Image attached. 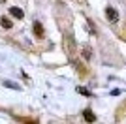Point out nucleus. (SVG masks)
I'll return each instance as SVG.
<instances>
[{"instance_id": "obj_5", "label": "nucleus", "mask_w": 126, "mask_h": 124, "mask_svg": "<svg viewBox=\"0 0 126 124\" xmlns=\"http://www.w3.org/2000/svg\"><path fill=\"white\" fill-rule=\"evenodd\" d=\"M0 23H2V26H4V28H11V26H13V23H11L8 17H2V19H0Z\"/></svg>"}, {"instance_id": "obj_9", "label": "nucleus", "mask_w": 126, "mask_h": 124, "mask_svg": "<svg viewBox=\"0 0 126 124\" xmlns=\"http://www.w3.org/2000/svg\"><path fill=\"white\" fill-rule=\"evenodd\" d=\"M0 2H4V0H0Z\"/></svg>"}, {"instance_id": "obj_4", "label": "nucleus", "mask_w": 126, "mask_h": 124, "mask_svg": "<svg viewBox=\"0 0 126 124\" xmlns=\"http://www.w3.org/2000/svg\"><path fill=\"white\" fill-rule=\"evenodd\" d=\"M34 34H36V38H43V26L42 23H34Z\"/></svg>"}, {"instance_id": "obj_3", "label": "nucleus", "mask_w": 126, "mask_h": 124, "mask_svg": "<svg viewBox=\"0 0 126 124\" xmlns=\"http://www.w3.org/2000/svg\"><path fill=\"white\" fill-rule=\"evenodd\" d=\"M10 15H13L15 19H23V17H25V13H23V10H19V8H15V6H13V8H10Z\"/></svg>"}, {"instance_id": "obj_8", "label": "nucleus", "mask_w": 126, "mask_h": 124, "mask_svg": "<svg viewBox=\"0 0 126 124\" xmlns=\"http://www.w3.org/2000/svg\"><path fill=\"white\" fill-rule=\"evenodd\" d=\"M77 92H79V94H83V96H90L89 88H85V87H77Z\"/></svg>"}, {"instance_id": "obj_2", "label": "nucleus", "mask_w": 126, "mask_h": 124, "mask_svg": "<svg viewBox=\"0 0 126 124\" xmlns=\"http://www.w3.org/2000/svg\"><path fill=\"white\" fill-rule=\"evenodd\" d=\"M83 119L87 120V122H94V120H96V115L92 113L90 109H85V111H83Z\"/></svg>"}, {"instance_id": "obj_1", "label": "nucleus", "mask_w": 126, "mask_h": 124, "mask_svg": "<svg viewBox=\"0 0 126 124\" xmlns=\"http://www.w3.org/2000/svg\"><path fill=\"white\" fill-rule=\"evenodd\" d=\"M105 17L109 23H119V11L115 8H105Z\"/></svg>"}, {"instance_id": "obj_6", "label": "nucleus", "mask_w": 126, "mask_h": 124, "mask_svg": "<svg viewBox=\"0 0 126 124\" xmlns=\"http://www.w3.org/2000/svg\"><path fill=\"white\" fill-rule=\"evenodd\" d=\"M64 45H66V53H70V55H72V40H70V38H66V40H64Z\"/></svg>"}, {"instance_id": "obj_7", "label": "nucleus", "mask_w": 126, "mask_h": 124, "mask_svg": "<svg viewBox=\"0 0 126 124\" xmlns=\"http://www.w3.org/2000/svg\"><path fill=\"white\" fill-rule=\"evenodd\" d=\"M90 57H92V53H90V49H89V47H83V58L90 60Z\"/></svg>"}]
</instances>
